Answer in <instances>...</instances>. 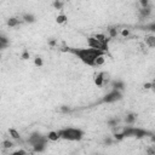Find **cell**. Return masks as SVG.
I'll return each instance as SVG.
<instances>
[{"label": "cell", "instance_id": "11", "mask_svg": "<svg viewBox=\"0 0 155 155\" xmlns=\"http://www.w3.org/2000/svg\"><path fill=\"white\" fill-rule=\"evenodd\" d=\"M6 23H7V25H8V27L15 28V27H17V25L21 23V21H19L18 18H16V17H10V18L6 21Z\"/></svg>", "mask_w": 155, "mask_h": 155}, {"label": "cell", "instance_id": "16", "mask_svg": "<svg viewBox=\"0 0 155 155\" xmlns=\"http://www.w3.org/2000/svg\"><path fill=\"white\" fill-rule=\"evenodd\" d=\"M68 21V17L64 15V13H61V15H58L57 17H56V22L58 23V24H63V23H65Z\"/></svg>", "mask_w": 155, "mask_h": 155}, {"label": "cell", "instance_id": "20", "mask_svg": "<svg viewBox=\"0 0 155 155\" xmlns=\"http://www.w3.org/2000/svg\"><path fill=\"white\" fill-rule=\"evenodd\" d=\"M34 65H35L36 68H41V67L44 65V61H42V58L39 57V56H36V57L34 58Z\"/></svg>", "mask_w": 155, "mask_h": 155}, {"label": "cell", "instance_id": "13", "mask_svg": "<svg viewBox=\"0 0 155 155\" xmlns=\"http://www.w3.org/2000/svg\"><path fill=\"white\" fill-rule=\"evenodd\" d=\"M105 62V54H101L98 56L96 59H94V65L93 67H99V65H103Z\"/></svg>", "mask_w": 155, "mask_h": 155}, {"label": "cell", "instance_id": "3", "mask_svg": "<svg viewBox=\"0 0 155 155\" xmlns=\"http://www.w3.org/2000/svg\"><path fill=\"white\" fill-rule=\"evenodd\" d=\"M122 99V91L119 90H111L109 93H107L103 98H102V103H115Z\"/></svg>", "mask_w": 155, "mask_h": 155}, {"label": "cell", "instance_id": "33", "mask_svg": "<svg viewBox=\"0 0 155 155\" xmlns=\"http://www.w3.org/2000/svg\"><path fill=\"white\" fill-rule=\"evenodd\" d=\"M0 58H1V53H0Z\"/></svg>", "mask_w": 155, "mask_h": 155}, {"label": "cell", "instance_id": "12", "mask_svg": "<svg viewBox=\"0 0 155 155\" xmlns=\"http://www.w3.org/2000/svg\"><path fill=\"white\" fill-rule=\"evenodd\" d=\"M46 136H47V139L51 140V142H57L59 139V136H58V132L57 131H50Z\"/></svg>", "mask_w": 155, "mask_h": 155}, {"label": "cell", "instance_id": "19", "mask_svg": "<svg viewBox=\"0 0 155 155\" xmlns=\"http://www.w3.org/2000/svg\"><path fill=\"white\" fill-rule=\"evenodd\" d=\"M108 33H109V38L113 39V38H116L117 36V28L116 27H110L108 29Z\"/></svg>", "mask_w": 155, "mask_h": 155}, {"label": "cell", "instance_id": "18", "mask_svg": "<svg viewBox=\"0 0 155 155\" xmlns=\"http://www.w3.org/2000/svg\"><path fill=\"white\" fill-rule=\"evenodd\" d=\"M46 145L47 144H36V145H33V150L35 153H42V151H45Z\"/></svg>", "mask_w": 155, "mask_h": 155}, {"label": "cell", "instance_id": "1", "mask_svg": "<svg viewBox=\"0 0 155 155\" xmlns=\"http://www.w3.org/2000/svg\"><path fill=\"white\" fill-rule=\"evenodd\" d=\"M63 52H69L74 56H76L82 63L90 65V67H93L94 65V59L101 56V54H105L107 52L102 51V50H97V48H92V47H88V48H82V47H63L62 48Z\"/></svg>", "mask_w": 155, "mask_h": 155}, {"label": "cell", "instance_id": "34", "mask_svg": "<svg viewBox=\"0 0 155 155\" xmlns=\"http://www.w3.org/2000/svg\"><path fill=\"white\" fill-rule=\"evenodd\" d=\"M0 99H1V94H0Z\"/></svg>", "mask_w": 155, "mask_h": 155}, {"label": "cell", "instance_id": "28", "mask_svg": "<svg viewBox=\"0 0 155 155\" xmlns=\"http://www.w3.org/2000/svg\"><path fill=\"white\" fill-rule=\"evenodd\" d=\"M22 59H29V52H28L27 50L23 51V53H22Z\"/></svg>", "mask_w": 155, "mask_h": 155}, {"label": "cell", "instance_id": "32", "mask_svg": "<svg viewBox=\"0 0 155 155\" xmlns=\"http://www.w3.org/2000/svg\"><path fill=\"white\" fill-rule=\"evenodd\" d=\"M147 153H148V154H155V150H154V149H148Z\"/></svg>", "mask_w": 155, "mask_h": 155}, {"label": "cell", "instance_id": "8", "mask_svg": "<svg viewBox=\"0 0 155 155\" xmlns=\"http://www.w3.org/2000/svg\"><path fill=\"white\" fill-rule=\"evenodd\" d=\"M125 122L127 124V125H133L134 122H136V120H137V114H134V113H130V114H127L126 116H125Z\"/></svg>", "mask_w": 155, "mask_h": 155}, {"label": "cell", "instance_id": "21", "mask_svg": "<svg viewBox=\"0 0 155 155\" xmlns=\"http://www.w3.org/2000/svg\"><path fill=\"white\" fill-rule=\"evenodd\" d=\"M119 119L117 117H113V119H110V120H108V126H110V127H114V126H117L119 125Z\"/></svg>", "mask_w": 155, "mask_h": 155}, {"label": "cell", "instance_id": "30", "mask_svg": "<svg viewBox=\"0 0 155 155\" xmlns=\"http://www.w3.org/2000/svg\"><path fill=\"white\" fill-rule=\"evenodd\" d=\"M23 154H27V151L25 150H16V151H13V155H23Z\"/></svg>", "mask_w": 155, "mask_h": 155}, {"label": "cell", "instance_id": "24", "mask_svg": "<svg viewBox=\"0 0 155 155\" xmlns=\"http://www.w3.org/2000/svg\"><path fill=\"white\" fill-rule=\"evenodd\" d=\"M128 35H130V30L128 29H122L121 30V36L122 38H127Z\"/></svg>", "mask_w": 155, "mask_h": 155}, {"label": "cell", "instance_id": "7", "mask_svg": "<svg viewBox=\"0 0 155 155\" xmlns=\"http://www.w3.org/2000/svg\"><path fill=\"white\" fill-rule=\"evenodd\" d=\"M111 87H113V90L124 91V90H125V84H124V81H121V80H114V81L111 82Z\"/></svg>", "mask_w": 155, "mask_h": 155}, {"label": "cell", "instance_id": "22", "mask_svg": "<svg viewBox=\"0 0 155 155\" xmlns=\"http://www.w3.org/2000/svg\"><path fill=\"white\" fill-rule=\"evenodd\" d=\"M1 145H2V148H4V149H11L15 144H13L11 140H7V139H6V140H4V142L1 143Z\"/></svg>", "mask_w": 155, "mask_h": 155}, {"label": "cell", "instance_id": "5", "mask_svg": "<svg viewBox=\"0 0 155 155\" xmlns=\"http://www.w3.org/2000/svg\"><path fill=\"white\" fill-rule=\"evenodd\" d=\"M87 45H88V47L97 48V50H102V51H104V52L108 51V44H107V42H103V41H99V40L96 39L94 36L87 38Z\"/></svg>", "mask_w": 155, "mask_h": 155}, {"label": "cell", "instance_id": "27", "mask_svg": "<svg viewBox=\"0 0 155 155\" xmlns=\"http://www.w3.org/2000/svg\"><path fill=\"white\" fill-rule=\"evenodd\" d=\"M139 4L142 7H148L149 6V0H139Z\"/></svg>", "mask_w": 155, "mask_h": 155}, {"label": "cell", "instance_id": "6", "mask_svg": "<svg viewBox=\"0 0 155 155\" xmlns=\"http://www.w3.org/2000/svg\"><path fill=\"white\" fill-rule=\"evenodd\" d=\"M93 81H94V85H96L97 87H102V86L104 85V82H103V71L97 73V74L94 75Z\"/></svg>", "mask_w": 155, "mask_h": 155}, {"label": "cell", "instance_id": "29", "mask_svg": "<svg viewBox=\"0 0 155 155\" xmlns=\"http://www.w3.org/2000/svg\"><path fill=\"white\" fill-rule=\"evenodd\" d=\"M104 144H107V145H111V144H113V139L109 138V137H107V138L104 139Z\"/></svg>", "mask_w": 155, "mask_h": 155}, {"label": "cell", "instance_id": "17", "mask_svg": "<svg viewBox=\"0 0 155 155\" xmlns=\"http://www.w3.org/2000/svg\"><path fill=\"white\" fill-rule=\"evenodd\" d=\"M8 133H10V136L13 138V139H21V134H19V132L17 131V130H15V128H10L8 130Z\"/></svg>", "mask_w": 155, "mask_h": 155}, {"label": "cell", "instance_id": "10", "mask_svg": "<svg viewBox=\"0 0 155 155\" xmlns=\"http://www.w3.org/2000/svg\"><path fill=\"white\" fill-rule=\"evenodd\" d=\"M22 19H23V22H25V23H34L36 19H35V16L34 15H31V13H24L23 16H22Z\"/></svg>", "mask_w": 155, "mask_h": 155}, {"label": "cell", "instance_id": "14", "mask_svg": "<svg viewBox=\"0 0 155 155\" xmlns=\"http://www.w3.org/2000/svg\"><path fill=\"white\" fill-rule=\"evenodd\" d=\"M8 39L6 38V36H4V35H0V50H4V48H6L7 46H8Z\"/></svg>", "mask_w": 155, "mask_h": 155}, {"label": "cell", "instance_id": "2", "mask_svg": "<svg viewBox=\"0 0 155 155\" xmlns=\"http://www.w3.org/2000/svg\"><path fill=\"white\" fill-rule=\"evenodd\" d=\"M57 132H58L59 138L65 139V140H70V142L81 140L84 138V134H85V132L82 130H80V128H73V127L63 128V130H59Z\"/></svg>", "mask_w": 155, "mask_h": 155}, {"label": "cell", "instance_id": "25", "mask_svg": "<svg viewBox=\"0 0 155 155\" xmlns=\"http://www.w3.org/2000/svg\"><path fill=\"white\" fill-rule=\"evenodd\" d=\"M143 87H144L145 90H149V88H153V87H154V82H145V84L143 85Z\"/></svg>", "mask_w": 155, "mask_h": 155}, {"label": "cell", "instance_id": "4", "mask_svg": "<svg viewBox=\"0 0 155 155\" xmlns=\"http://www.w3.org/2000/svg\"><path fill=\"white\" fill-rule=\"evenodd\" d=\"M48 139H47V136H44L39 132H34L29 136L28 138V143L33 147V145H36V144H47Z\"/></svg>", "mask_w": 155, "mask_h": 155}, {"label": "cell", "instance_id": "31", "mask_svg": "<svg viewBox=\"0 0 155 155\" xmlns=\"http://www.w3.org/2000/svg\"><path fill=\"white\" fill-rule=\"evenodd\" d=\"M48 45H50L51 47L56 46V40H54V39H51V40H48Z\"/></svg>", "mask_w": 155, "mask_h": 155}, {"label": "cell", "instance_id": "23", "mask_svg": "<svg viewBox=\"0 0 155 155\" xmlns=\"http://www.w3.org/2000/svg\"><path fill=\"white\" fill-rule=\"evenodd\" d=\"M52 6L56 10H62L63 8V2H62V0H54L53 4H52Z\"/></svg>", "mask_w": 155, "mask_h": 155}, {"label": "cell", "instance_id": "15", "mask_svg": "<svg viewBox=\"0 0 155 155\" xmlns=\"http://www.w3.org/2000/svg\"><path fill=\"white\" fill-rule=\"evenodd\" d=\"M145 44H147L150 48L155 47V36H154V35H149L148 38H145Z\"/></svg>", "mask_w": 155, "mask_h": 155}, {"label": "cell", "instance_id": "9", "mask_svg": "<svg viewBox=\"0 0 155 155\" xmlns=\"http://www.w3.org/2000/svg\"><path fill=\"white\" fill-rule=\"evenodd\" d=\"M151 15V8H150V6H148V7H140V10H139V17L140 18H147V17H149Z\"/></svg>", "mask_w": 155, "mask_h": 155}, {"label": "cell", "instance_id": "26", "mask_svg": "<svg viewBox=\"0 0 155 155\" xmlns=\"http://www.w3.org/2000/svg\"><path fill=\"white\" fill-rule=\"evenodd\" d=\"M59 109H61L62 113H69V111H70V108H69L68 105H62Z\"/></svg>", "mask_w": 155, "mask_h": 155}]
</instances>
